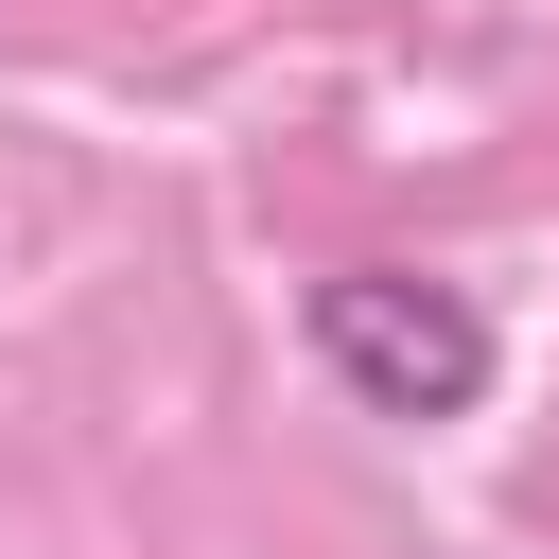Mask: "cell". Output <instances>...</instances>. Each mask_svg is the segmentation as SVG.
Wrapping results in <instances>:
<instances>
[{
  "mask_svg": "<svg viewBox=\"0 0 559 559\" xmlns=\"http://www.w3.org/2000/svg\"><path fill=\"white\" fill-rule=\"evenodd\" d=\"M297 332H314V367H332L367 419H472V402H489V314H472L454 280H419V262H332V280L297 297Z\"/></svg>",
  "mask_w": 559,
  "mask_h": 559,
  "instance_id": "6da1fadb",
  "label": "cell"
}]
</instances>
